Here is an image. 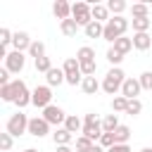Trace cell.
Wrapping results in <instances>:
<instances>
[{"mask_svg":"<svg viewBox=\"0 0 152 152\" xmlns=\"http://www.w3.org/2000/svg\"><path fill=\"white\" fill-rule=\"evenodd\" d=\"M128 19H124V17H112L107 24H104V33H102V38L107 40V43H116L124 33H126V28H128Z\"/></svg>","mask_w":152,"mask_h":152,"instance_id":"1","label":"cell"},{"mask_svg":"<svg viewBox=\"0 0 152 152\" xmlns=\"http://www.w3.org/2000/svg\"><path fill=\"white\" fill-rule=\"evenodd\" d=\"M124 81H126V74H124V69H121V66H112V69L107 71L104 81H102V90H104L107 95H114V97H116V93L121 90Z\"/></svg>","mask_w":152,"mask_h":152,"instance_id":"2","label":"cell"},{"mask_svg":"<svg viewBox=\"0 0 152 152\" xmlns=\"http://www.w3.org/2000/svg\"><path fill=\"white\" fill-rule=\"evenodd\" d=\"M62 69H64V76H66V83H69V86H78V83H83L81 62H78L76 57H66L64 64H62Z\"/></svg>","mask_w":152,"mask_h":152,"instance_id":"3","label":"cell"},{"mask_svg":"<svg viewBox=\"0 0 152 152\" xmlns=\"http://www.w3.org/2000/svg\"><path fill=\"white\" fill-rule=\"evenodd\" d=\"M28 116L26 114H21V112H17V114H12L10 119H7V133L12 135V138H19V135H24V133H28Z\"/></svg>","mask_w":152,"mask_h":152,"instance_id":"4","label":"cell"},{"mask_svg":"<svg viewBox=\"0 0 152 152\" xmlns=\"http://www.w3.org/2000/svg\"><path fill=\"white\" fill-rule=\"evenodd\" d=\"M71 19H76V24L86 28L93 21V5L90 2H74L71 5Z\"/></svg>","mask_w":152,"mask_h":152,"instance_id":"5","label":"cell"},{"mask_svg":"<svg viewBox=\"0 0 152 152\" xmlns=\"http://www.w3.org/2000/svg\"><path fill=\"white\" fill-rule=\"evenodd\" d=\"M12 88H14V104H17L19 112H21L26 104H31L33 93H28V88H26V83H24L21 78H14V81H12Z\"/></svg>","mask_w":152,"mask_h":152,"instance_id":"6","label":"cell"},{"mask_svg":"<svg viewBox=\"0 0 152 152\" xmlns=\"http://www.w3.org/2000/svg\"><path fill=\"white\" fill-rule=\"evenodd\" d=\"M52 88L45 83V86H36V90H33V97H31V104H36V107H40V109H45V107H50L52 102Z\"/></svg>","mask_w":152,"mask_h":152,"instance_id":"7","label":"cell"},{"mask_svg":"<svg viewBox=\"0 0 152 152\" xmlns=\"http://www.w3.org/2000/svg\"><path fill=\"white\" fill-rule=\"evenodd\" d=\"M50 126H59V124H64L66 121V114H64V109L62 107H57V104H50V107H45L43 109V114H40Z\"/></svg>","mask_w":152,"mask_h":152,"instance_id":"8","label":"cell"},{"mask_svg":"<svg viewBox=\"0 0 152 152\" xmlns=\"http://www.w3.org/2000/svg\"><path fill=\"white\" fill-rule=\"evenodd\" d=\"M24 64H26V57H24V52H17V50H12L5 59V69L10 74H19L24 69Z\"/></svg>","mask_w":152,"mask_h":152,"instance_id":"9","label":"cell"},{"mask_svg":"<svg viewBox=\"0 0 152 152\" xmlns=\"http://www.w3.org/2000/svg\"><path fill=\"white\" fill-rule=\"evenodd\" d=\"M28 133H31L33 138H45V135L50 133V124H48L43 116H33V119L28 121Z\"/></svg>","mask_w":152,"mask_h":152,"instance_id":"10","label":"cell"},{"mask_svg":"<svg viewBox=\"0 0 152 152\" xmlns=\"http://www.w3.org/2000/svg\"><path fill=\"white\" fill-rule=\"evenodd\" d=\"M140 90H142V86H140L138 78H126L124 86H121V95H124L126 100H138Z\"/></svg>","mask_w":152,"mask_h":152,"instance_id":"11","label":"cell"},{"mask_svg":"<svg viewBox=\"0 0 152 152\" xmlns=\"http://www.w3.org/2000/svg\"><path fill=\"white\" fill-rule=\"evenodd\" d=\"M31 43H33V40H31V36H28L26 31H17V33H14V38H12V48H14L17 52H24V50L28 52Z\"/></svg>","mask_w":152,"mask_h":152,"instance_id":"12","label":"cell"},{"mask_svg":"<svg viewBox=\"0 0 152 152\" xmlns=\"http://www.w3.org/2000/svg\"><path fill=\"white\" fill-rule=\"evenodd\" d=\"M52 12H55V17H57L59 21L71 19V5H69L66 0H57V2L52 5Z\"/></svg>","mask_w":152,"mask_h":152,"instance_id":"13","label":"cell"},{"mask_svg":"<svg viewBox=\"0 0 152 152\" xmlns=\"http://www.w3.org/2000/svg\"><path fill=\"white\" fill-rule=\"evenodd\" d=\"M45 81H48V86L50 88H55V86H62L64 81H66V76H64V69H50L48 74H45Z\"/></svg>","mask_w":152,"mask_h":152,"instance_id":"14","label":"cell"},{"mask_svg":"<svg viewBox=\"0 0 152 152\" xmlns=\"http://www.w3.org/2000/svg\"><path fill=\"white\" fill-rule=\"evenodd\" d=\"M133 48L140 50V52L150 50V48H152V38H150V33H133Z\"/></svg>","mask_w":152,"mask_h":152,"instance_id":"15","label":"cell"},{"mask_svg":"<svg viewBox=\"0 0 152 152\" xmlns=\"http://www.w3.org/2000/svg\"><path fill=\"white\" fill-rule=\"evenodd\" d=\"M102 88V83L95 78V76H83V83H81V90L86 93V95H95L97 90Z\"/></svg>","mask_w":152,"mask_h":152,"instance_id":"16","label":"cell"},{"mask_svg":"<svg viewBox=\"0 0 152 152\" xmlns=\"http://www.w3.org/2000/svg\"><path fill=\"white\" fill-rule=\"evenodd\" d=\"M102 124H83V135L90 140H100L102 138Z\"/></svg>","mask_w":152,"mask_h":152,"instance_id":"17","label":"cell"},{"mask_svg":"<svg viewBox=\"0 0 152 152\" xmlns=\"http://www.w3.org/2000/svg\"><path fill=\"white\" fill-rule=\"evenodd\" d=\"M93 19H95V21H100V24H102V21L107 24V21L112 19V17H109L107 5H97V2H93Z\"/></svg>","mask_w":152,"mask_h":152,"instance_id":"18","label":"cell"},{"mask_svg":"<svg viewBox=\"0 0 152 152\" xmlns=\"http://www.w3.org/2000/svg\"><path fill=\"white\" fill-rule=\"evenodd\" d=\"M133 31L135 33H147L150 31V26H152V19L150 17H133Z\"/></svg>","mask_w":152,"mask_h":152,"instance_id":"19","label":"cell"},{"mask_svg":"<svg viewBox=\"0 0 152 152\" xmlns=\"http://www.w3.org/2000/svg\"><path fill=\"white\" fill-rule=\"evenodd\" d=\"M71 138H74V133H69L64 126H62V128H57V131L52 133V140H55V145H57V147H59V145H69V142H71Z\"/></svg>","mask_w":152,"mask_h":152,"instance_id":"20","label":"cell"},{"mask_svg":"<svg viewBox=\"0 0 152 152\" xmlns=\"http://www.w3.org/2000/svg\"><path fill=\"white\" fill-rule=\"evenodd\" d=\"M59 28H62V33H64L66 38H74V36L78 33V24H76V19H64V21H59Z\"/></svg>","mask_w":152,"mask_h":152,"instance_id":"21","label":"cell"},{"mask_svg":"<svg viewBox=\"0 0 152 152\" xmlns=\"http://www.w3.org/2000/svg\"><path fill=\"white\" fill-rule=\"evenodd\" d=\"M83 31H86V36H88V38H102V33H104V24H100V21H95V19H93Z\"/></svg>","mask_w":152,"mask_h":152,"instance_id":"22","label":"cell"},{"mask_svg":"<svg viewBox=\"0 0 152 152\" xmlns=\"http://www.w3.org/2000/svg\"><path fill=\"white\" fill-rule=\"evenodd\" d=\"M119 126H121V124H119V116H116V114H107V116L102 119V131H104V133H114Z\"/></svg>","mask_w":152,"mask_h":152,"instance_id":"23","label":"cell"},{"mask_svg":"<svg viewBox=\"0 0 152 152\" xmlns=\"http://www.w3.org/2000/svg\"><path fill=\"white\" fill-rule=\"evenodd\" d=\"M76 59H78L81 64H83V62H95V50H93L90 45H83V48H78Z\"/></svg>","mask_w":152,"mask_h":152,"instance_id":"24","label":"cell"},{"mask_svg":"<svg viewBox=\"0 0 152 152\" xmlns=\"http://www.w3.org/2000/svg\"><path fill=\"white\" fill-rule=\"evenodd\" d=\"M28 55L33 57V62L40 59V57H45V43H43V40H33L31 48H28Z\"/></svg>","mask_w":152,"mask_h":152,"instance_id":"25","label":"cell"},{"mask_svg":"<svg viewBox=\"0 0 152 152\" xmlns=\"http://www.w3.org/2000/svg\"><path fill=\"white\" fill-rule=\"evenodd\" d=\"M64 128H66L69 133H78V131H83V126H81V119H78L76 114H69V116H66V121H64Z\"/></svg>","mask_w":152,"mask_h":152,"instance_id":"26","label":"cell"},{"mask_svg":"<svg viewBox=\"0 0 152 152\" xmlns=\"http://www.w3.org/2000/svg\"><path fill=\"white\" fill-rule=\"evenodd\" d=\"M114 138H116V142H119V145H128V138H131V128L121 124V126L114 131Z\"/></svg>","mask_w":152,"mask_h":152,"instance_id":"27","label":"cell"},{"mask_svg":"<svg viewBox=\"0 0 152 152\" xmlns=\"http://www.w3.org/2000/svg\"><path fill=\"white\" fill-rule=\"evenodd\" d=\"M112 48H114V50H119L121 55H126V52L133 48V38H126V36H121V38H119V40H116Z\"/></svg>","mask_w":152,"mask_h":152,"instance_id":"28","label":"cell"},{"mask_svg":"<svg viewBox=\"0 0 152 152\" xmlns=\"http://www.w3.org/2000/svg\"><path fill=\"white\" fill-rule=\"evenodd\" d=\"M126 7H128V5H126L124 0H109V2H107V10H109L114 17H121V12H124Z\"/></svg>","mask_w":152,"mask_h":152,"instance_id":"29","label":"cell"},{"mask_svg":"<svg viewBox=\"0 0 152 152\" xmlns=\"http://www.w3.org/2000/svg\"><path fill=\"white\" fill-rule=\"evenodd\" d=\"M107 62H109L112 66H119V64L124 62V55H121L119 50H114V48H109V50H107Z\"/></svg>","mask_w":152,"mask_h":152,"instance_id":"30","label":"cell"},{"mask_svg":"<svg viewBox=\"0 0 152 152\" xmlns=\"http://www.w3.org/2000/svg\"><path fill=\"white\" fill-rule=\"evenodd\" d=\"M126 107H128V100L124 95L112 97V112H126Z\"/></svg>","mask_w":152,"mask_h":152,"instance_id":"31","label":"cell"},{"mask_svg":"<svg viewBox=\"0 0 152 152\" xmlns=\"http://www.w3.org/2000/svg\"><path fill=\"white\" fill-rule=\"evenodd\" d=\"M140 112H142V102H140V100H128V107H126L124 114H128V116H138Z\"/></svg>","mask_w":152,"mask_h":152,"instance_id":"32","label":"cell"},{"mask_svg":"<svg viewBox=\"0 0 152 152\" xmlns=\"http://www.w3.org/2000/svg\"><path fill=\"white\" fill-rule=\"evenodd\" d=\"M90 150H93V140L90 138H86V135L76 138V152H90Z\"/></svg>","mask_w":152,"mask_h":152,"instance_id":"33","label":"cell"},{"mask_svg":"<svg viewBox=\"0 0 152 152\" xmlns=\"http://www.w3.org/2000/svg\"><path fill=\"white\" fill-rule=\"evenodd\" d=\"M131 12H133V17H150V7H147L145 2H135V5H131Z\"/></svg>","mask_w":152,"mask_h":152,"instance_id":"34","label":"cell"},{"mask_svg":"<svg viewBox=\"0 0 152 152\" xmlns=\"http://www.w3.org/2000/svg\"><path fill=\"white\" fill-rule=\"evenodd\" d=\"M52 69V62H50V57L45 55V57H40V59H36V71H43V74H48Z\"/></svg>","mask_w":152,"mask_h":152,"instance_id":"35","label":"cell"},{"mask_svg":"<svg viewBox=\"0 0 152 152\" xmlns=\"http://www.w3.org/2000/svg\"><path fill=\"white\" fill-rule=\"evenodd\" d=\"M0 97H2L5 102H14V88H12V83L0 86Z\"/></svg>","mask_w":152,"mask_h":152,"instance_id":"36","label":"cell"},{"mask_svg":"<svg viewBox=\"0 0 152 152\" xmlns=\"http://www.w3.org/2000/svg\"><path fill=\"white\" fill-rule=\"evenodd\" d=\"M12 38H14V33H12L10 28H5V26H2V28H0V45H2V48L12 45Z\"/></svg>","mask_w":152,"mask_h":152,"instance_id":"37","label":"cell"},{"mask_svg":"<svg viewBox=\"0 0 152 152\" xmlns=\"http://www.w3.org/2000/svg\"><path fill=\"white\" fill-rule=\"evenodd\" d=\"M114 145H116V138H114V133H102V138H100V147L109 150V147H114Z\"/></svg>","mask_w":152,"mask_h":152,"instance_id":"38","label":"cell"},{"mask_svg":"<svg viewBox=\"0 0 152 152\" xmlns=\"http://www.w3.org/2000/svg\"><path fill=\"white\" fill-rule=\"evenodd\" d=\"M138 81H140L142 90H152V71H142V74L138 76Z\"/></svg>","mask_w":152,"mask_h":152,"instance_id":"39","label":"cell"},{"mask_svg":"<svg viewBox=\"0 0 152 152\" xmlns=\"http://www.w3.org/2000/svg\"><path fill=\"white\" fill-rule=\"evenodd\" d=\"M0 150L2 152H10L12 150V135L5 131V133H0Z\"/></svg>","mask_w":152,"mask_h":152,"instance_id":"40","label":"cell"},{"mask_svg":"<svg viewBox=\"0 0 152 152\" xmlns=\"http://www.w3.org/2000/svg\"><path fill=\"white\" fill-rule=\"evenodd\" d=\"M95 71H97V64L95 62H83L81 64V74L83 76H95Z\"/></svg>","mask_w":152,"mask_h":152,"instance_id":"41","label":"cell"},{"mask_svg":"<svg viewBox=\"0 0 152 152\" xmlns=\"http://www.w3.org/2000/svg\"><path fill=\"white\" fill-rule=\"evenodd\" d=\"M83 124H102V121L97 119V114H95V112H88V114L83 116Z\"/></svg>","mask_w":152,"mask_h":152,"instance_id":"42","label":"cell"},{"mask_svg":"<svg viewBox=\"0 0 152 152\" xmlns=\"http://www.w3.org/2000/svg\"><path fill=\"white\" fill-rule=\"evenodd\" d=\"M7 83H12L10 81V71L7 69H0V86H7Z\"/></svg>","mask_w":152,"mask_h":152,"instance_id":"43","label":"cell"},{"mask_svg":"<svg viewBox=\"0 0 152 152\" xmlns=\"http://www.w3.org/2000/svg\"><path fill=\"white\" fill-rule=\"evenodd\" d=\"M107 152H131V147H128V145H119V142H116V145H114V147H109Z\"/></svg>","mask_w":152,"mask_h":152,"instance_id":"44","label":"cell"},{"mask_svg":"<svg viewBox=\"0 0 152 152\" xmlns=\"http://www.w3.org/2000/svg\"><path fill=\"white\" fill-rule=\"evenodd\" d=\"M57 152H74V150H71L69 145H59V147H57Z\"/></svg>","mask_w":152,"mask_h":152,"instance_id":"45","label":"cell"},{"mask_svg":"<svg viewBox=\"0 0 152 152\" xmlns=\"http://www.w3.org/2000/svg\"><path fill=\"white\" fill-rule=\"evenodd\" d=\"M90 152H107V150H104V147H100V145H93V150H90Z\"/></svg>","mask_w":152,"mask_h":152,"instance_id":"46","label":"cell"},{"mask_svg":"<svg viewBox=\"0 0 152 152\" xmlns=\"http://www.w3.org/2000/svg\"><path fill=\"white\" fill-rule=\"evenodd\" d=\"M24 152H38V150H36V147H26Z\"/></svg>","mask_w":152,"mask_h":152,"instance_id":"47","label":"cell"},{"mask_svg":"<svg viewBox=\"0 0 152 152\" xmlns=\"http://www.w3.org/2000/svg\"><path fill=\"white\" fill-rule=\"evenodd\" d=\"M140 152H152V147H142V150H140Z\"/></svg>","mask_w":152,"mask_h":152,"instance_id":"48","label":"cell"}]
</instances>
